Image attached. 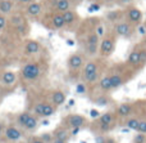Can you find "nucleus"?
Segmentation results:
<instances>
[{
    "label": "nucleus",
    "mask_w": 146,
    "mask_h": 143,
    "mask_svg": "<svg viewBox=\"0 0 146 143\" xmlns=\"http://www.w3.org/2000/svg\"><path fill=\"white\" fill-rule=\"evenodd\" d=\"M100 21L96 18H87L82 19L78 26V28L74 31L78 41L82 44L83 52L88 57L99 56V45L101 40V34L99 31Z\"/></svg>",
    "instance_id": "nucleus-1"
},
{
    "label": "nucleus",
    "mask_w": 146,
    "mask_h": 143,
    "mask_svg": "<svg viewBox=\"0 0 146 143\" xmlns=\"http://www.w3.org/2000/svg\"><path fill=\"white\" fill-rule=\"evenodd\" d=\"M10 34L21 39H27L28 34L31 31L30 27V19L22 13L21 9H17L13 14L8 17V28Z\"/></svg>",
    "instance_id": "nucleus-2"
},
{
    "label": "nucleus",
    "mask_w": 146,
    "mask_h": 143,
    "mask_svg": "<svg viewBox=\"0 0 146 143\" xmlns=\"http://www.w3.org/2000/svg\"><path fill=\"white\" fill-rule=\"evenodd\" d=\"M45 72V63L41 59H31L22 64L19 70V79L23 83H35Z\"/></svg>",
    "instance_id": "nucleus-3"
},
{
    "label": "nucleus",
    "mask_w": 146,
    "mask_h": 143,
    "mask_svg": "<svg viewBox=\"0 0 146 143\" xmlns=\"http://www.w3.org/2000/svg\"><path fill=\"white\" fill-rule=\"evenodd\" d=\"M103 67H101V62L98 59H88L86 62L85 67L81 74V79L83 80L86 85H94L98 84L99 80L103 77Z\"/></svg>",
    "instance_id": "nucleus-4"
},
{
    "label": "nucleus",
    "mask_w": 146,
    "mask_h": 143,
    "mask_svg": "<svg viewBox=\"0 0 146 143\" xmlns=\"http://www.w3.org/2000/svg\"><path fill=\"white\" fill-rule=\"evenodd\" d=\"M41 26L46 28V30L51 31H63L66 30V19H64L63 13L58 12H45L44 15L38 21Z\"/></svg>",
    "instance_id": "nucleus-5"
},
{
    "label": "nucleus",
    "mask_w": 146,
    "mask_h": 143,
    "mask_svg": "<svg viewBox=\"0 0 146 143\" xmlns=\"http://www.w3.org/2000/svg\"><path fill=\"white\" fill-rule=\"evenodd\" d=\"M117 40H118V36L113 32L111 28L109 31H105V34L101 36L100 45H99V57L103 59L109 58L115 50Z\"/></svg>",
    "instance_id": "nucleus-6"
},
{
    "label": "nucleus",
    "mask_w": 146,
    "mask_h": 143,
    "mask_svg": "<svg viewBox=\"0 0 146 143\" xmlns=\"http://www.w3.org/2000/svg\"><path fill=\"white\" fill-rule=\"evenodd\" d=\"M15 125L19 126L21 129H25L28 132H33L38 128V120L37 116H35L32 112L23 111L15 116Z\"/></svg>",
    "instance_id": "nucleus-7"
},
{
    "label": "nucleus",
    "mask_w": 146,
    "mask_h": 143,
    "mask_svg": "<svg viewBox=\"0 0 146 143\" xmlns=\"http://www.w3.org/2000/svg\"><path fill=\"white\" fill-rule=\"evenodd\" d=\"M86 53L85 52H74L67 59V67H68V71L71 72L72 75H78L82 74V70L85 67L86 62Z\"/></svg>",
    "instance_id": "nucleus-8"
},
{
    "label": "nucleus",
    "mask_w": 146,
    "mask_h": 143,
    "mask_svg": "<svg viewBox=\"0 0 146 143\" xmlns=\"http://www.w3.org/2000/svg\"><path fill=\"white\" fill-rule=\"evenodd\" d=\"M18 9L22 10V13L30 21H37L38 22L45 13V5H44L42 0H37V1H33L23 8H18Z\"/></svg>",
    "instance_id": "nucleus-9"
},
{
    "label": "nucleus",
    "mask_w": 146,
    "mask_h": 143,
    "mask_svg": "<svg viewBox=\"0 0 146 143\" xmlns=\"http://www.w3.org/2000/svg\"><path fill=\"white\" fill-rule=\"evenodd\" d=\"M111 30L115 34L118 38H123V39H131L132 36L136 34V26L129 23L128 21L122 19L119 22L114 23L111 26Z\"/></svg>",
    "instance_id": "nucleus-10"
},
{
    "label": "nucleus",
    "mask_w": 146,
    "mask_h": 143,
    "mask_svg": "<svg viewBox=\"0 0 146 143\" xmlns=\"http://www.w3.org/2000/svg\"><path fill=\"white\" fill-rule=\"evenodd\" d=\"M45 5V12L66 13L71 9H76L71 0H42Z\"/></svg>",
    "instance_id": "nucleus-11"
},
{
    "label": "nucleus",
    "mask_w": 146,
    "mask_h": 143,
    "mask_svg": "<svg viewBox=\"0 0 146 143\" xmlns=\"http://www.w3.org/2000/svg\"><path fill=\"white\" fill-rule=\"evenodd\" d=\"M124 9V19L128 21L129 23L135 26H139L140 23L144 19V13L140 8H137L136 5H129L127 8H123Z\"/></svg>",
    "instance_id": "nucleus-12"
},
{
    "label": "nucleus",
    "mask_w": 146,
    "mask_h": 143,
    "mask_svg": "<svg viewBox=\"0 0 146 143\" xmlns=\"http://www.w3.org/2000/svg\"><path fill=\"white\" fill-rule=\"evenodd\" d=\"M87 124V119L83 115L80 113H72L64 117L63 120V126H66L67 129L72 130V129H81L82 126H85Z\"/></svg>",
    "instance_id": "nucleus-13"
},
{
    "label": "nucleus",
    "mask_w": 146,
    "mask_h": 143,
    "mask_svg": "<svg viewBox=\"0 0 146 143\" xmlns=\"http://www.w3.org/2000/svg\"><path fill=\"white\" fill-rule=\"evenodd\" d=\"M126 64L133 71H139L141 70V44L136 45L131 52H129L128 57H127Z\"/></svg>",
    "instance_id": "nucleus-14"
},
{
    "label": "nucleus",
    "mask_w": 146,
    "mask_h": 143,
    "mask_svg": "<svg viewBox=\"0 0 146 143\" xmlns=\"http://www.w3.org/2000/svg\"><path fill=\"white\" fill-rule=\"evenodd\" d=\"M22 49H23V54L26 57H35L42 52V45H41L40 41L27 38L23 40Z\"/></svg>",
    "instance_id": "nucleus-15"
},
{
    "label": "nucleus",
    "mask_w": 146,
    "mask_h": 143,
    "mask_svg": "<svg viewBox=\"0 0 146 143\" xmlns=\"http://www.w3.org/2000/svg\"><path fill=\"white\" fill-rule=\"evenodd\" d=\"M64 14V19H66V30L67 31H76L78 28L81 23V17L77 13L76 9H71L68 12L63 13Z\"/></svg>",
    "instance_id": "nucleus-16"
},
{
    "label": "nucleus",
    "mask_w": 146,
    "mask_h": 143,
    "mask_svg": "<svg viewBox=\"0 0 146 143\" xmlns=\"http://www.w3.org/2000/svg\"><path fill=\"white\" fill-rule=\"evenodd\" d=\"M4 137L9 142H18L23 138V132L17 125H8L4 129Z\"/></svg>",
    "instance_id": "nucleus-17"
},
{
    "label": "nucleus",
    "mask_w": 146,
    "mask_h": 143,
    "mask_svg": "<svg viewBox=\"0 0 146 143\" xmlns=\"http://www.w3.org/2000/svg\"><path fill=\"white\" fill-rule=\"evenodd\" d=\"M133 110H135V105H133V103L124 102V103H121V105L117 106V108L114 111H115V113H117V116H118V117L127 119V117H129V116L132 115Z\"/></svg>",
    "instance_id": "nucleus-18"
},
{
    "label": "nucleus",
    "mask_w": 146,
    "mask_h": 143,
    "mask_svg": "<svg viewBox=\"0 0 146 143\" xmlns=\"http://www.w3.org/2000/svg\"><path fill=\"white\" fill-rule=\"evenodd\" d=\"M17 9H18V7L14 0H0V13L1 14L9 17Z\"/></svg>",
    "instance_id": "nucleus-19"
},
{
    "label": "nucleus",
    "mask_w": 146,
    "mask_h": 143,
    "mask_svg": "<svg viewBox=\"0 0 146 143\" xmlns=\"http://www.w3.org/2000/svg\"><path fill=\"white\" fill-rule=\"evenodd\" d=\"M49 97H50V102L53 103L54 106H56V107L64 105V102H66V99H67L66 93H64L63 90H60V89L51 90V92L49 93Z\"/></svg>",
    "instance_id": "nucleus-20"
},
{
    "label": "nucleus",
    "mask_w": 146,
    "mask_h": 143,
    "mask_svg": "<svg viewBox=\"0 0 146 143\" xmlns=\"http://www.w3.org/2000/svg\"><path fill=\"white\" fill-rule=\"evenodd\" d=\"M122 19H124V9L123 8L110 10V12H108L105 14V21H108L109 23H111V26H113L114 23L122 21Z\"/></svg>",
    "instance_id": "nucleus-21"
},
{
    "label": "nucleus",
    "mask_w": 146,
    "mask_h": 143,
    "mask_svg": "<svg viewBox=\"0 0 146 143\" xmlns=\"http://www.w3.org/2000/svg\"><path fill=\"white\" fill-rule=\"evenodd\" d=\"M18 77L19 76H17V74L14 71H4L0 75V81L5 87H12V85H14L17 83Z\"/></svg>",
    "instance_id": "nucleus-22"
},
{
    "label": "nucleus",
    "mask_w": 146,
    "mask_h": 143,
    "mask_svg": "<svg viewBox=\"0 0 146 143\" xmlns=\"http://www.w3.org/2000/svg\"><path fill=\"white\" fill-rule=\"evenodd\" d=\"M117 117H118V116H117L115 111H106V112L101 113V115L99 116L96 123L98 124H105V125H114Z\"/></svg>",
    "instance_id": "nucleus-23"
},
{
    "label": "nucleus",
    "mask_w": 146,
    "mask_h": 143,
    "mask_svg": "<svg viewBox=\"0 0 146 143\" xmlns=\"http://www.w3.org/2000/svg\"><path fill=\"white\" fill-rule=\"evenodd\" d=\"M96 85H98V89L100 90L101 93H104V94H106V93H109V92L113 90V87H111V80H110L109 74H104L103 77L99 80V83Z\"/></svg>",
    "instance_id": "nucleus-24"
},
{
    "label": "nucleus",
    "mask_w": 146,
    "mask_h": 143,
    "mask_svg": "<svg viewBox=\"0 0 146 143\" xmlns=\"http://www.w3.org/2000/svg\"><path fill=\"white\" fill-rule=\"evenodd\" d=\"M54 138H59V139H64V141H68L71 133H69V129H67L66 126H60V128H56L54 130Z\"/></svg>",
    "instance_id": "nucleus-25"
},
{
    "label": "nucleus",
    "mask_w": 146,
    "mask_h": 143,
    "mask_svg": "<svg viewBox=\"0 0 146 143\" xmlns=\"http://www.w3.org/2000/svg\"><path fill=\"white\" fill-rule=\"evenodd\" d=\"M56 106H54L50 101H45L44 103V110H42V117H50L55 113Z\"/></svg>",
    "instance_id": "nucleus-26"
},
{
    "label": "nucleus",
    "mask_w": 146,
    "mask_h": 143,
    "mask_svg": "<svg viewBox=\"0 0 146 143\" xmlns=\"http://www.w3.org/2000/svg\"><path fill=\"white\" fill-rule=\"evenodd\" d=\"M140 121H141V119H140V117H136V116H129V117L126 119L124 125H126L128 129H131V130L137 132L139 125H140Z\"/></svg>",
    "instance_id": "nucleus-27"
},
{
    "label": "nucleus",
    "mask_w": 146,
    "mask_h": 143,
    "mask_svg": "<svg viewBox=\"0 0 146 143\" xmlns=\"http://www.w3.org/2000/svg\"><path fill=\"white\" fill-rule=\"evenodd\" d=\"M8 28V17L0 13V34L5 32Z\"/></svg>",
    "instance_id": "nucleus-28"
},
{
    "label": "nucleus",
    "mask_w": 146,
    "mask_h": 143,
    "mask_svg": "<svg viewBox=\"0 0 146 143\" xmlns=\"http://www.w3.org/2000/svg\"><path fill=\"white\" fill-rule=\"evenodd\" d=\"M114 4L118 5L119 8H127V7L133 4V0H115Z\"/></svg>",
    "instance_id": "nucleus-29"
},
{
    "label": "nucleus",
    "mask_w": 146,
    "mask_h": 143,
    "mask_svg": "<svg viewBox=\"0 0 146 143\" xmlns=\"http://www.w3.org/2000/svg\"><path fill=\"white\" fill-rule=\"evenodd\" d=\"M95 103L96 105H100V106H108L109 99L106 98V95H99L95 99Z\"/></svg>",
    "instance_id": "nucleus-30"
},
{
    "label": "nucleus",
    "mask_w": 146,
    "mask_h": 143,
    "mask_svg": "<svg viewBox=\"0 0 146 143\" xmlns=\"http://www.w3.org/2000/svg\"><path fill=\"white\" fill-rule=\"evenodd\" d=\"M133 143H146V134L144 133H137L133 137Z\"/></svg>",
    "instance_id": "nucleus-31"
},
{
    "label": "nucleus",
    "mask_w": 146,
    "mask_h": 143,
    "mask_svg": "<svg viewBox=\"0 0 146 143\" xmlns=\"http://www.w3.org/2000/svg\"><path fill=\"white\" fill-rule=\"evenodd\" d=\"M40 138L42 139L45 143H51L54 141V134L53 133H44L40 136Z\"/></svg>",
    "instance_id": "nucleus-32"
},
{
    "label": "nucleus",
    "mask_w": 146,
    "mask_h": 143,
    "mask_svg": "<svg viewBox=\"0 0 146 143\" xmlns=\"http://www.w3.org/2000/svg\"><path fill=\"white\" fill-rule=\"evenodd\" d=\"M14 1H15V4H17L18 8H23V7H26V5L31 4V3H33V1H37V0H14Z\"/></svg>",
    "instance_id": "nucleus-33"
},
{
    "label": "nucleus",
    "mask_w": 146,
    "mask_h": 143,
    "mask_svg": "<svg viewBox=\"0 0 146 143\" xmlns=\"http://www.w3.org/2000/svg\"><path fill=\"white\" fill-rule=\"evenodd\" d=\"M137 133H144V134H146V119H141V121H140V125H139V129H137Z\"/></svg>",
    "instance_id": "nucleus-34"
},
{
    "label": "nucleus",
    "mask_w": 146,
    "mask_h": 143,
    "mask_svg": "<svg viewBox=\"0 0 146 143\" xmlns=\"http://www.w3.org/2000/svg\"><path fill=\"white\" fill-rule=\"evenodd\" d=\"M146 64V46L141 45V68Z\"/></svg>",
    "instance_id": "nucleus-35"
},
{
    "label": "nucleus",
    "mask_w": 146,
    "mask_h": 143,
    "mask_svg": "<svg viewBox=\"0 0 146 143\" xmlns=\"http://www.w3.org/2000/svg\"><path fill=\"white\" fill-rule=\"evenodd\" d=\"M71 1H72V4L74 5V8H77L78 5H81L83 1H85V0H71Z\"/></svg>",
    "instance_id": "nucleus-36"
},
{
    "label": "nucleus",
    "mask_w": 146,
    "mask_h": 143,
    "mask_svg": "<svg viewBox=\"0 0 146 143\" xmlns=\"http://www.w3.org/2000/svg\"><path fill=\"white\" fill-rule=\"evenodd\" d=\"M51 143H68V141H64V139H59V138H54V141Z\"/></svg>",
    "instance_id": "nucleus-37"
},
{
    "label": "nucleus",
    "mask_w": 146,
    "mask_h": 143,
    "mask_svg": "<svg viewBox=\"0 0 146 143\" xmlns=\"http://www.w3.org/2000/svg\"><path fill=\"white\" fill-rule=\"evenodd\" d=\"M31 143H45V142H44L42 139H41L40 137H38V138H35V139H33V141L31 142Z\"/></svg>",
    "instance_id": "nucleus-38"
},
{
    "label": "nucleus",
    "mask_w": 146,
    "mask_h": 143,
    "mask_svg": "<svg viewBox=\"0 0 146 143\" xmlns=\"http://www.w3.org/2000/svg\"><path fill=\"white\" fill-rule=\"evenodd\" d=\"M101 3H105V4H114L115 0H100Z\"/></svg>",
    "instance_id": "nucleus-39"
},
{
    "label": "nucleus",
    "mask_w": 146,
    "mask_h": 143,
    "mask_svg": "<svg viewBox=\"0 0 146 143\" xmlns=\"http://www.w3.org/2000/svg\"><path fill=\"white\" fill-rule=\"evenodd\" d=\"M4 125H3V123L1 121H0V136H1V134H4Z\"/></svg>",
    "instance_id": "nucleus-40"
},
{
    "label": "nucleus",
    "mask_w": 146,
    "mask_h": 143,
    "mask_svg": "<svg viewBox=\"0 0 146 143\" xmlns=\"http://www.w3.org/2000/svg\"><path fill=\"white\" fill-rule=\"evenodd\" d=\"M4 143H13V142H9V141H7V142H4Z\"/></svg>",
    "instance_id": "nucleus-41"
}]
</instances>
